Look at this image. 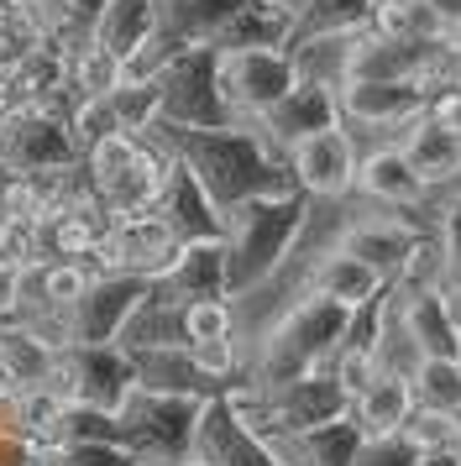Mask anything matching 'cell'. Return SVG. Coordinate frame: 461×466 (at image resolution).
Instances as JSON below:
<instances>
[{
    "mask_svg": "<svg viewBox=\"0 0 461 466\" xmlns=\"http://www.w3.org/2000/svg\"><path fill=\"white\" fill-rule=\"evenodd\" d=\"M158 137H163L173 157L184 163L194 178H200V189L220 205V210H236V205H247L257 194H272V189H289V157L272 147L268 137L257 127H163L158 121ZM299 189V184H293Z\"/></svg>",
    "mask_w": 461,
    "mask_h": 466,
    "instance_id": "cell-1",
    "label": "cell"
},
{
    "mask_svg": "<svg viewBox=\"0 0 461 466\" xmlns=\"http://www.w3.org/2000/svg\"><path fill=\"white\" fill-rule=\"evenodd\" d=\"M346 319L352 309H341L331 299L304 294L293 299L283 319L272 325L262 346H257V361H251V388L268 393V388H283V382H299L310 372H325L346 340Z\"/></svg>",
    "mask_w": 461,
    "mask_h": 466,
    "instance_id": "cell-2",
    "label": "cell"
},
{
    "mask_svg": "<svg viewBox=\"0 0 461 466\" xmlns=\"http://www.w3.org/2000/svg\"><path fill=\"white\" fill-rule=\"evenodd\" d=\"M310 220V194L304 189H272L247 205L226 210V257H230V294H247L262 278L283 268L289 247L299 241Z\"/></svg>",
    "mask_w": 461,
    "mask_h": 466,
    "instance_id": "cell-3",
    "label": "cell"
},
{
    "mask_svg": "<svg viewBox=\"0 0 461 466\" xmlns=\"http://www.w3.org/2000/svg\"><path fill=\"white\" fill-rule=\"evenodd\" d=\"M173 147H168L158 131H116L95 147H84V178H89V194L100 199L105 210L116 215H142L158 205L168 173H173Z\"/></svg>",
    "mask_w": 461,
    "mask_h": 466,
    "instance_id": "cell-4",
    "label": "cell"
},
{
    "mask_svg": "<svg viewBox=\"0 0 461 466\" xmlns=\"http://www.w3.org/2000/svg\"><path fill=\"white\" fill-rule=\"evenodd\" d=\"M200 409L205 399H184V393H147L137 388L121 409L126 445L142 456V466H179L194 456L200 441Z\"/></svg>",
    "mask_w": 461,
    "mask_h": 466,
    "instance_id": "cell-5",
    "label": "cell"
},
{
    "mask_svg": "<svg viewBox=\"0 0 461 466\" xmlns=\"http://www.w3.org/2000/svg\"><path fill=\"white\" fill-rule=\"evenodd\" d=\"M47 388L63 403L121 414L126 399L137 393V367H131V351L126 346H63L58 357H53Z\"/></svg>",
    "mask_w": 461,
    "mask_h": 466,
    "instance_id": "cell-6",
    "label": "cell"
},
{
    "mask_svg": "<svg viewBox=\"0 0 461 466\" xmlns=\"http://www.w3.org/2000/svg\"><path fill=\"white\" fill-rule=\"evenodd\" d=\"M299 85V64L289 47H230L220 53V100L236 127H257L289 89Z\"/></svg>",
    "mask_w": 461,
    "mask_h": 466,
    "instance_id": "cell-7",
    "label": "cell"
},
{
    "mask_svg": "<svg viewBox=\"0 0 461 466\" xmlns=\"http://www.w3.org/2000/svg\"><path fill=\"white\" fill-rule=\"evenodd\" d=\"M158 89H163V110H158L163 127H194V131L236 127L226 100H220V47L205 43L179 53L168 64V74L158 79Z\"/></svg>",
    "mask_w": 461,
    "mask_h": 466,
    "instance_id": "cell-8",
    "label": "cell"
},
{
    "mask_svg": "<svg viewBox=\"0 0 461 466\" xmlns=\"http://www.w3.org/2000/svg\"><path fill=\"white\" fill-rule=\"evenodd\" d=\"M147 299H152V283L131 273H95V283L84 289V299L68 315V340L74 346H121L126 325L137 319Z\"/></svg>",
    "mask_w": 461,
    "mask_h": 466,
    "instance_id": "cell-9",
    "label": "cell"
},
{
    "mask_svg": "<svg viewBox=\"0 0 461 466\" xmlns=\"http://www.w3.org/2000/svg\"><path fill=\"white\" fill-rule=\"evenodd\" d=\"M179 236L168 226L158 210H142V215H121L110 236H105L100 257H95V273H131V278H147V283H158V278L173 268V257H179Z\"/></svg>",
    "mask_w": 461,
    "mask_h": 466,
    "instance_id": "cell-10",
    "label": "cell"
},
{
    "mask_svg": "<svg viewBox=\"0 0 461 466\" xmlns=\"http://www.w3.org/2000/svg\"><path fill=\"white\" fill-rule=\"evenodd\" d=\"M283 157H289V178L310 194V199L356 194V163H362V152H356V137L346 127L314 131L304 142H293Z\"/></svg>",
    "mask_w": 461,
    "mask_h": 466,
    "instance_id": "cell-11",
    "label": "cell"
},
{
    "mask_svg": "<svg viewBox=\"0 0 461 466\" xmlns=\"http://www.w3.org/2000/svg\"><path fill=\"white\" fill-rule=\"evenodd\" d=\"M152 299L163 304H200V299H230V257L226 241H184L173 268L152 283Z\"/></svg>",
    "mask_w": 461,
    "mask_h": 466,
    "instance_id": "cell-12",
    "label": "cell"
},
{
    "mask_svg": "<svg viewBox=\"0 0 461 466\" xmlns=\"http://www.w3.org/2000/svg\"><path fill=\"white\" fill-rule=\"evenodd\" d=\"M325 127H341V106H335V85H320V79H299V85L257 121V131H262L278 152H289L293 142H304V137H314V131H325Z\"/></svg>",
    "mask_w": 461,
    "mask_h": 466,
    "instance_id": "cell-13",
    "label": "cell"
},
{
    "mask_svg": "<svg viewBox=\"0 0 461 466\" xmlns=\"http://www.w3.org/2000/svg\"><path fill=\"white\" fill-rule=\"evenodd\" d=\"M194 456H205L210 466H278V456L251 435L247 424L236 420V409L226 403V393L205 399V409H200V441H194Z\"/></svg>",
    "mask_w": 461,
    "mask_h": 466,
    "instance_id": "cell-14",
    "label": "cell"
},
{
    "mask_svg": "<svg viewBox=\"0 0 461 466\" xmlns=\"http://www.w3.org/2000/svg\"><path fill=\"white\" fill-rule=\"evenodd\" d=\"M152 210L173 226L179 241H226V210L200 189V178L184 163H173V173H168V184H163Z\"/></svg>",
    "mask_w": 461,
    "mask_h": 466,
    "instance_id": "cell-15",
    "label": "cell"
},
{
    "mask_svg": "<svg viewBox=\"0 0 461 466\" xmlns=\"http://www.w3.org/2000/svg\"><path fill=\"white\" fill-rule=\"evenodd\" d=\"M335 106H341V127H383L398 131L409 116L425 110V95L415 85H377V79H346L335 85Z\"/></svg>",
    "mask_w": 461,
    "mask_h": 466,
    "instance_id": "cell-16",
    "label": "cell"
},
{
    "mask_svg": "<svg viewBox=\"0 0 461 466\" xmlns=\"http://www.w3.org/2000/svg\"><path fill=\"white\" fill-rule=\"evenodd\" d=\"M356 194L373 199V205H383V210H415V205L430 199L425 178H419L415 163L398 152V142L362 152V163H356Z\"/></svg>",
    "mask_w": 461,
    "mask_h": 466,
    "instance_id": "cell-17",
    "label": "cell"
},
{
    "mask_svg": "<svg viewBox=\"0 0 461 466\" xmlns=\"http://www.w3.org/2000/svg\"><path fill=\"white\" fill-rule=\"evenodd\" d=\"M398 152L415 163V173L425 178V189H435V184H456L461 178V137L456 131H446V127H435L425 110L398 127Z\"/></svg>",
    "mask_w": 461,
    "mask_h": 466,
    "instance_id": "cell-18",
    "label": "cell"
},
{
    "mask_svg": "<svg viewBox=\"0 0 461 466\" xmlns=\"http://www.w3.org/2000/svg\"><path fill=\"white\" fill-rule=\"evenodd\" d=\"M137 367V388L147 393H184V399H215V382L200 372L189 346H126Z\"/></svg>",
    "mask_w": 461,
    "mask_h": 466,
    "instance_id": "cell-19",
    "label": "cell"
},
{
    "mask_svg": "<svg viewBox=\"0 0 461 466\" xmlns=\"http://www.w3.org/2000/svg\"><path fill=\"white\" fill-rule=\"evenodd\" d=\"M415 226L409 220H398V215H367V220H352L346 231H341V252L362 257L373 273H383L388 283H394V273L404 268V257H409V247H415Z\"/></svg>",
    "mask_w": 461,
    "mask_h": 466,
    "instance_id": "cell-20",
    "label": "cell"
},
{
    "mask_svg": "<svg viewBox=\"0 0 461 466\" xmlns=\"http://www.w3.org/2000/svg\"><path fill=\"white\" fill-rule=\"evenodd\" d=\"M158 26H163V0H105L95 26H89V37L126 64V58H137L158 37Z\"/></svg>",
    "mask_w": 461,
    "mask_h": 466,
    "instance_id": "cell-21",
    "label": "cell"
},
{
    "mask_svg": "<svg viewBox=\"0 0 461 466\" xmlns=\"http://www.w3.org/2000/svg\"><path fill=\"white\" fill-rule=\"evenodd\" d=\"M383 283H388V278L373 273L362 257H352V252H341V247H331V252L314 257L310 289H304V294L331 299V304H341V309H362V304H373V299L383 294Z\"/></svg>",
    "mask_w": 461,
    "mask_h": 466,
    "instance_id": "cell-22",
    "label": "cell"
},
{
    "mask_svg": "<svg viewBox=\"0 0 461 466\" xmlns=\"http://www.w3.org/2000/svg\"><path fill=\"white\" fill-rule=\"evenodd\" d=\"M415 414V388L398 372H377L362 393L352 399V424L362 430V441H377V435H398Z\"/></svg>",
    "mask_w": 461,
    "mask_h": 466,
    "instance_id": "cell-23",
    "label": "cell"
},
{
    "mask_svg": "<svg viewBox=\"0 0 461 466\" xmlns=\"http://www.w3.org/2000/svg\"><path fill=\"white\" fill-rule=\"evenodd\" d=\"M268 451L278 456V466H356L362 430H356L352 414H346V420L304 430V435H283V441H272Z\"/></svg>",
    "mask_w": 461,
    "mask_h": 466,
    "instance_id": "cell-24",
    "label": "cell"
},
{
    "mask_svg": "<svg viewBox=\"0 0 461 466\" xmlns=\"http://www.w3.org/2000/svg\"><path fill=\"white\" fill-rule=\"evenodd\" d=\"M394 319H398V330L415 340L419 357H461V330L451 325L440 294H398Z\"/></svg>",
    "mask_w": 461,
    "mask_h": 466,
    "instance_id": "cell-25",
    "label": "cell"
},
{
    "mask_svg": "<svg viewBox=\"0 0 461 466\" xmlns=\"http://www.w3.org/2000/svg\"><path fill=\"white\" fill-rule=\"evenodd\" d=\"M63 414H68V403H63L47 382H32V388H21V399L0 414V424H5L11 435H21L32 451L53 456L63 445Z\"/></svg>",
    "mask_w": 461,
    "mask_h": 466,
    "instance_id": "cell-26",
    "label": "cell"
},
{
    "mask_svg": "<svg viewBox=\"0 0 461 466\" xmlns=\"http://www.w3.org/2000/svg\"><path fill=\"white\" fill-rule=\"evenodd\" d=\"M451 252H446V241H440L435 231L415 236V247H409V257H404V268L394 273V294H440L446 283H451Z\"/></svg>",
    "mask_w": 461,
    "mask_h": 466,
    "instance_id": "cell-27",
    "label": "cell"
},
{
    "mask_svg": "<svg viewBox=\"0 0 461 466\" xmlns=\"http://www.w3.org/2000/svg\"><path fill=\"white\" fill-rule=\"evenodd\" d=\"M121 79H126V64L116 53H105L95 37H79L68 47V85H74L79 100H105Z\"/></svg>",
    "mask_w": 461,
    "mask_h": 466,
    "instance_id": "cell-28",
    "label": "cell"
},
{
    "mask_svg": "<svg viewBox=\"0 0 461 466\" xmlns=\"http://www.w3.org/2000/svg\"><path fill=\"white\" fill-rule=\"evenodd\" d=\"M409 388H415L419 409L461 414V357H419L409 372Z\"/></svg>",
    "mask_w": 461,
    "mask_h": 466,
    "instance_id": "cell-29",
    "label": "cell"
},
{
    "mask_svg": "<svg viewBox=\"0 0 461 466\" xmlns=\"http://www.w3.org/2000/svg\"><path fill=\"white\" fill-rule=\"evenodd\" d=\"M179 336H184V346H205V340H236V309H230V299H200V304H179Z\"/></svg>",
    "mask_w": 461,
    "mask_h": 466,
    "instance_id": "cell-30",
    "label": "cell"
},
{
    "mask_svg": "<svg viewBox=\"0 0 461 466\" xmlns=\"http://www.w3.org/2000/svg\"><path fill=\"white\" fill-rule=\"evenodd\" d=\"M404 435L419 445V456H461V414H446V409H419L409 414Z\"/></svg>",
    "mask_w": 461,
    "mask_h": 466,
    "instance_id": "cell-31",
    "label": "cell"
},
{
    "mask_svg": "<svg viewBox=\"0 0 461 466\" xmlns=\"http://www.w3.org/2000/svg\"><path fill=\"white\" fill-rule=\"evenodd\" d=\"M53 466H142L126 441H68L53 451Z\"/></svg>",
    "mask_w": 461,
    "mask_h": 466,
    "instance_id": "cell-32",
    "label": "cell"
},
{
    "mask_svg": "<svg viewBox=\"0 0 461 466\" xmlns=\"http://www.w3.org/2000/svg\"><path fill=\"white\" fill-rule=\"evenodd\" d=\"M42 262L37 252V220H0V268L5 273H32Z\"/></svg>",
    "mask_w": 461,
    "mask_h": 466,
    "instance_id": "cell-33",
    "label": "cell"
},
{
    "mask_svg": "<svg viewBox=\"0 0 461 466\" xmlns=\"http://www.w3.org/2000/svg\"><path fill=\"white\" fill-rule=\"evenodd\" d=\"M356 466H425L419 445L398 430V435H377V441H362L356 451Z\"/></svg>",
    "mask_w": 461,
    "mask_h": 466,
    "instance_id": "cell-34",
    "label": "cell"
},
{
    "mask_svg": "<svg viewBox=\"0 0 461 466\" xmlns=\"http://www.w3.org/2000/svg\"><path fill=\"white\" fill-rule=\"evenodd\" d=\"M425 116H430L435 127H446V131H456V137H461V85L430 95V100H425Z\"/></svg>",
    "mask_w": 461,
    "mask_h": 466,
    "instance_id": "cell-35",
    "label": "cell"
},
{
    "mask_svg": "<svg viewBox=\"0 0 461 466\" xmlns=\"http://www.w3.org/2000/svg\"><path fill=\"white\" fill-rule=\"evenodd\" d=\"M21 388H26V382H21L16 372H11V367L0 361V414H5V409H11V403L21 399Z\"/></svg>",
    "mask_w": 461,
    "mask_h": 466,
    "instance_id": "cell-36",
    "label": "cell"
},
{
    "mask_svg": "<svg viewBox=\"0 0 461 466\" xmlns=\"http://www.w3.org/2000/svg\"><path fill=\"white\" fill-rule=\"evenodd\" d=\"M16 283H21L16 273H5V268H0V319L16 315Z\"/></svg>",
    "mask_w": 461,
    "mask_h": 466,
    "instance_id": "cell-37",
    "label": "cell"
},
{
    "mask_svg": "<svg viewBox=\"0 0 461 466\" xmlns=\"http://www.w3.org/2000/svg\"><path fill=\"white\" fill-rule=\"evenodd\" d=\"M440 299H446V315H451V325L461 330V273H451V283L440 289Z\"/></svg>",
    "mask_w": 461,
    "mask_h": 466,
    "instance_id": "cell-38",
    "label": "cell"
},
{
    "mask_svg": "<svg viewBox=\"0 0 461 466\" xmlns=\"http://www.w3.org/2000/svg\"><path fill=\"white\" fill-rule=\"evenodd\" d=\"M430 5L440 11V22H446V32H451V37H461V0H430Z\"/></svg>",
    "mask_w": 461,
    "mask_h": 466,
    "instance_id": "cell-39",
    "label": "cell"
},
{
    "mask_svg": "<svg viewBox=\"0 0 461 466\" xmlns=\"http://www.w3.org/2000/svg\"><path fill=\"white\" fill-rule=\"evenodd\" d=\"M179 466H210L205 456H189V461H179Z\"/></svg>",
    "mask_w": 461,
    "mask_h": 466,
    "instance_id": "cell-40",
    "label": "cell"
},
{
    "mask_svg": "<svg viewBox=\"0 0 461 466\" xmlns=\"http://www.w3.org/2000/svg\"><path fill=\"white\" fill-rule=\"evenodd\" d=\"M456 53H461V37H456Z\"/></svg>",
    "mask_w": 461,
    "mask_h": 466,
    "instance_id": "cell-41",
    "label": "cell"
}]
</instances>
